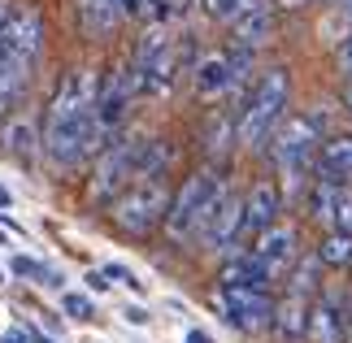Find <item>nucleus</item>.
<instances>
[{
    "label": "nucleus",
    "mask_w": 352,
    "mask_h": 343,
    "mask_svg": "<svg viewBox=\"0 0 352 343\" xmlns=\"http://www.w3.org/2000/svg\"><path fill=\"white\" fill-rule=\"evenodd\" d=\"M96 91H100L96 70H70L61 78V87L52 91L44 131H39V153L57 170H78L109 144L96 131Z\"/></svg>",
    "instance_id": "f257e3e1"
},
{
    "label": "nucleus",
    "mask_w": 352,
    "mask_h": 343,
    "mask_svg": "<svg viewBox=\"0 0 352 343\" xmlns=\"http://www.w3.org/2000/svg\"><path fill=\"white\" fill-rule=\"evenodd\" d=\"M287 100H292V74L283 65H270V70L252 83V91L239 100L235 113V144L256 153L265 148V140L274 135V126L287 118Z\"/></svg>",
    "instance_id": "f03ea898"
},
{
    "label": "nucleus",
    "mask_w": 352,
    "mask_h": 343,
    "mask_svg": "<svg viewBox=\"0 0 352 343\" xmlns=\"http://www.w3.org/2000/svg\"><path fill=\"white\" fill-rule=\"evenodd\" d=\"M318 144H322V118L318 113H296V118H283L274 135L265 140L270 148V161L283 178V200L296 196L305 187V174L314 170V157H318Z\"/></svg>",
    "instance_id": "7ed1b4c3"
},
{
    "label": "nucleus",
    "mask_w": 352,
    "mask_h": 343,
    "mask_svg": "<svg viewBox=\"0 0 352 343\" xmlns=\"http://www.w3.org/2000/svg\"><path fill=\"white\" fill-rule=\"evenodd\" d=\"M166 209H170L166 174H140L109 200V222L131 239H148L166 222Z\"/></svg>",
    "instance_id": "20e7f679"
},
{
    "label": "nucleus",
    "mask_w": 352,
    "mask_h": 343,
    "mask_svg": "<svg viewBox=\"0 0 352 343\" xmlns=\"http://www.w3.org/2000/svg\"><path fill=\"white\" fill-rule=\"evenodd\" d=\"M131 65H135V74H140V96L161 100V96L174 91V83H179V74H183V48H179V39H170L166 22H153L140 35Z\"/></svg>",
    "instance_id": "39448f33"
},
{
    "label": "nucleus",
    "mask_w": 352,
    "mask_h": 343,
    "mask_svg": "<svg viewBox=\"0 0 352 343\" xmlns=\"http://www.w3.org/2000/svg\"><path fill=\"white\" fill-rule=\"evenodd\" d=\"M222 187L226 183H222L218 170H196V174L183 178L179 191H170V209H166V222H161L170 243H196L200 226H205V217H209Z\"/></svg>",
    "instance_id": "423d86ee"
},
{
    "label": "nucleus",
    "mask_w": 352,
    "mask_h": 343,
    "mask_svg": "<svg viewBox=\"0 0 352 343\" xmlns=\"http://www.w3.org/2000/svg\"><path fill=\"white\" fill-rule=\"evenodd\" d=\"M135 166H140V140L118 131L113 140L96 153V166H91V183H87L91 204H109L118 191L135 178Z\"/></svg>",
    "instance_id": "0eeeda50"
},
{
    "label": "nucleus",
    "mask_w": 352,
    "mask_h": 343,
    "mask_svg": "<svg viewBox=\"0 0 352 343\" xmlns=\"http://www.w3.org/2000/svg\"><path fill=\"white\" fill-rule=\"evenodd\" d=\"M248 70H252V48L231 44L226 52H209L192 65V91L200 100H222L248 78Z\"/></svg>",
    "instance_id": "6e6552de"
},
{
    "label": "nucleus",
    "mask_w": 352,
    "mask_h": 343,
    "mask_svg": "<svg viewBox=\"0 0 352 343\" xmlns=\"http://www.w3.org/2000/svg\"><path fill=\"white\" fill-rule=\"evenodd\" d=\"M140 96V74L131 61H118L109 74H100V91H96V131L104 140H113L122 131V122L131 113V100Z\"/></svg>",
    "instance_id": "1a4fd4ad"
},
{
    "label": "nucleus",
    "mask_w": 352,
    "mask_h": 343,
    "mask_svg": "<svg viewBox=\"0 0 352 343\" xmlns=\"http://www.w3.org/2000/svg\"><path fill=\"white\" fill-rule=\"evenodd\" d=\"M213 256H231L243 248V196L235 187H222L218 200H213V209L205 217V226H200L196 235Z\"/></svg>",
    "instance_id": "9d476101"
},
{
    "label": "nucleus",
    "mask_w": 352,
    "mask_h": 343,
    "mask_svg": "<svg viewBox=\"0 0 352 343\" xmlns=\"http://www.w3.org/2000/svg\"><path fill=\"white\" fill-rule=\"evenodd\" d=\"M213 305L222 309V318L243 335H256V331H270V313H274V300L270 291H256V287H231V283H218V296Z\"/></svg>",
    "instance_id": "9b49d317"
},
{
    "label": "nucleus",
    "mask_w": 352,
    "mask_h": 343,
    "mask_svg": "<svg viewBox=\"0 0 352 343\" xmlns=\"http://www.w3.org/2000/svg\"><path fill=\"white\" fill-rule=\"evenodd\" d=\"M44 44H48L44 18H39L31 5H13L5 26H0V57H18V61L35 65L44 57Z\"/></svg>",
    "instance_id": "f8f14e48"
},
{
    "label": "nucleus",
    "mask_w": 352,
    "mask_h": 343,
    "mask_svg": "<svg viewBox=\"0 0 352 343\" xmlns=\"http://www.w3.org/2000/svg\"><path fill=\"white\" fill-rule=\"evenodd\" d=\"M296 243H300V239H296V226L278 217L274 226H265L261 235L252 239V248H248V252H252L256 265L265 269V278L278 287L283 278H287V269L296 265V256H300V248H296Z\"/></svg>",
    "instance_id": "ddd939ff"
},
{
    "label": "nucleus",
    "mask_w": 352,
    "mask_h": 343,
    "mask_svg": "<svg viewBox=\"0 0 352 343\" xmlns=\"http://www.w3.org/2000/svg\"><path fill=\"white\" fill-rule=\"evenodd\" d=\"M283 187L270 183V178H261V183L248 187V196H243V239H256L265 226H274L283 217Z\"/></svg>",
    "instance_id": "4468645a"
},
{
    "label": "nucleus",
    "mask_w": 352,
    "mask_h": 343,
    "mask_svg": "<svg viewBox=\"0 0 352 343\" xmlns=\"http://www.w3.org/2000/svg\"><path fill=\"white\" fill-rule=\"evenodd\" d=\"M344 331H348V300L318 296L314 305H309L305 339L309 343H344Z\"/></svg>",
    "instance_id": "2eb2a0df"
},
{
    "label": "nucleus",
    "mask_w": 352,
    "mask_h": 343,
    "mask_svg": "<svg viewBox=\"0 0 352 343\" xmlns=\"http://www.w3.org/2000/svg\"><path fill=\"white\" fill-rule=\"evenodd\" d=\"M309 296L283 291L274 300V313H270V331L278 335V343H305V326H309Z\"/></svg>",
    "instance_id": "dca6fc26"
},
{
    "label": "nucleus",
    "mask_w": 352,
    "mask_h": 343,
    "mask_svg": "<svg viewBox=\"0 0 352 343\" xmlns=\"http://www.w3.org/2000/svg\"><path fill=\"white\" fill-rule=\"evenodd\" d=\"M314 174L331 178V183H348L352 178V135H331V140L318 144Z\"/></svg>",
    "instance_id": "f3484780"
},
{
    "label": "nucleus",
    "mask_w": 352,
    "mask_h": 343,
    "mask_svg": "<svg viewBox=\"0 0 352 343\" xmlns=\"http://www.w3.org/2000/svg\"><path fill=\"white\" fill-rule=\"evenodd\" d=\"M122 22H126V9H122V0H78V26H83L87 39L113 35Z\"/></svg>",
    "instance_id": "a211bd4d"
},
{
    "label": "nucleus",
    "mask_w": 352,
    "mask_h": 343,
    "mask_svg": "<svg viewBox=\"0 0 352 343\" xmlns=\"http://www.w3.org/2000/svg\"><path fill=\"white\" fill-rule=\"evenodd\" d=\"M31 61H18V57H0V122L13 118V109L22 104L26 87H31Z\"/></svg>",
    "instance_id": "6ab92c4d"
},
{
    "label": "nucleus",
    "mask_w": 352,
    "mask_h": 343,
    "mask_svg": "<svg viewBox=\"0 0 352 343\" xmlns=\"http://www.w3.org/2000/svg\"><path fill=\"white\" fill-rule=\"evenodd\" d=\"M274 35V9H270V0H261L256 9H248V13H239V18L231 22V39L239 48H261L265 39Z\"/></svg>",
    "instance_id": "aec40b11"
},
{
    "label": "nucleus",
    "mask_w": 352,
    "mask_h": 343,
    "mask_svg": "<svg viewBox=\"0 0 352 343\" xmlns=\"http://www.w3.org/2000/svg\"><path fill=\"white\" fill-rule=\"evenodd\" d=\"M218 283H231V287H256V291H270V283L265 278V269L252 261V252H231V256H222V274H218Z\"/></svg>",
    "instance_id": "412c9836"
},
{
    "label": "nucleus",
    "mask_w": 352,
    "mask_h": 343,
    "mask_svg": "<svg viewBox=\"0 0 352 343\" xmlns=\"http://www.w3.org/2000/svg\"><path fill=\"white\" fill-rule=\"evenodd\" d=\"M0 144H5L9 157H18V161H26V166H31L35 153H39V131H35V122H26V118L9 122L5 135H0Z\"/></svg>",
    "instance_id": "4be33fe9"
},
{
    "label": "nucleus",
    "mask_w": 352,
    "mask_h": 343,
    "mask_svg": "<svg viewBox=\"0 0 352 343\" xmlns=\"http://www.w3.org/2000/svg\"><path fill=\"white\" fill-rule=\"evenodd\" d=\"M340 191H344V183H331V178H314V187H309V213H314V222H322L327 230H331L335 204H340Z\"/></svg>",
    "instance_id": "5701e85b"
},
{
    "label": "nucleus",
    "mask_w": 352,
    "mask_h": 343,
    "mask_svg": "<svg viewBox=\"0 0 352 343\" xmlns=\"http://www.w3.org/2000/svg\"><path fill=\"white\" fill-rule=\"evenodd\" d=\"M327 269H352V235L348 230H327V239L314 252Z\"/></svg>",
    "instance_id": "b1692460"
},
{
    "label": "nucleus",
    "mask_w": 352,
    "mask_h": 343,
    "mask_svg": "<svg viewBox=\"0 0 352 343\" xmlns=\"http://www.w3.org/2000/svg\"><path fill=\"white\" fill-rule=\"evenodd\" d=\"M235 113H239V109H226V113H213L209 118V126H205L209 157H218V153H226V148L235 144Z\"/></svg>",
    "instance_id": "393cba45"
},
{
    "label": "nucleus",
    "mask_w": 352,
    "mask_h": 343,
    "mask_svg": "<svg viewBox=\"0 0 352 343\" xmlns=\"http://www.w3.org/2000/svg\"><path fill=\"white\" fill-rule=\"evenodd\" d=\"M256 5H261V0H200V9H205L213 22H226V26H231L239 13L256 9Z\"/></svg>",
    "instance_id": "a878e982"
},
{
    "label": "nucleus",
    "mask_w": 352,
    "mask_h": 343,
    "mask_svg": "<svg viewBox=\"0 0 352 343\" xmlns=\"http://www.w3.org/2000/svg\"><path fill=\"white\" fill-rule=\"evenodd\" d=\"M9 269L22 274V278H39L44 287H61V274L48 269V265H39V261H31V256H9Z\"/></svg>",
    "instance_id": "bb28decb"
},
{
    "label": "nucleus",
    "mask_w": 352,
    "mask_h": 343,
    "mask_svg": "<svg viewBox=\"0 0 352 343\" xmlns=\"http://www.w3.org/2000/svg\"><path fill=\"white\" fill-rule=\"evenodd\" d=\"M61 309H65V318H74V322H91V318H96V305H91L87 296H78V291H65Z\"/></svg>",
    "instance_id": "cd10ccee"
},
{
    "label": "nucleus",
    "mask_w": 352,
    "mask_h": 343,
    "mask_svg": "<svg viewBox=\"0 0 352 343\" xmlns=\"http://www.w3.org/2000/svg\"><path fill=\"white\" fill-rule=\"evenodd\" d=\"M331 230H348V235H352V191H348V183H344V191H340V204H335Z\"/></svg>",
    "instance_id": "c85d7f7f"
},
{
    "label": "nucleus",
    "mask_w": 352,
    "mask_h": 343,
    "mask_svg": "<svg viewBox=\"0 0 352 343\" xmlns=\"http://www.w3.org/2000/svg\"><path fill=\"white\" fill-rule=\"evenodd\" d=\"M104 278H118V283H126L131 291H144V283L135 278V274H131L126 265H104Z\"/></svg>",
    "instance_id": "c756f323"
},
{
    "label": "nucleus",
    "mask_w": 352,
    "mask_h": 343,
    "mask_svg": "<svg viewBox=\"0 0 352 343\" xmlns=\"http://www.w3.org/2000/svg\"><path fill=\"white\" fill-rule=\"evenodd\" d=\"M348 18H352V9H348ZM340 65H344V74H348V83H352V26H348V35H344V44H340Z\"/></svg>",
    "instance_id": "7c9ffc66"
},
{
    "label": "nucleus",
    "mask_w": 352,
    "mask_h": 343,
    "mask_svg": "<svg viewBox=\"0 0 352 343\" xmlns=\"http://www.w3.org/2000/svg\"><path fill=\"white\" fill-rule=\"evenodd\" d=\"M126 322H131V326H148V322H153V318H148V309H140V305H131V309H126Z\"/></svg>",
    "instance_id": "2f4dec72"
},
{
    "label": "nucleus",
    "mask_w": 352,
    "mask_h": 343,
    "mask_svg": "<svg viewBox=\"0 0 352 343\" xmlns=\"http://www.w3.org/2000/svg\"><path fill=\"white\" fill-rule=\"evenodd\" d=\"M0 343H31V335L18 331V326H9V331H0Z\"/></svg>",
    "instance_id": "473e14b6"
},
{
    "label": "nucleus",
    "mask_w": 352,
    "mask_h": 343,
    "mask_svg": "<svg viewBox=\"0 0 352 343\" xmlns=\"http://www.w3.org/2000/svg\"><path fill=\"white\" fill-rule=\"evenodd\" d=\"M87 287H91V291H109V278H104V269H91V274H87Z\"/></svg>",
    "instance_id": "72a5a7b5"
},
{
    "label": "nucleus",
    "mask_w": 352,
    "mask_h": 343,
    "mask_svg": "<svg viewBox=\"0 0 352 343\" xmlns=\"http://www.w3.org/2000/svg\"><path fill=\"white\" fill-rule=\"evenodd\" d=\"M183 343H213V335H209V331H200V326H192V331L183 335Z\"/></svg>",
    "instance_id": "f704fd0d"
},
{
    "label": "nucleus",
    "mask_w": 352,
    "mask_h": 343,
    "mask_svg": "<svg viewBox=\"0 0 352 343\" xmlns=\"http://www.w3.org/2000/svg\"><path fill=\"white\" fill-rule=\"evenodd\" d=\"M9 209H13V191L0 183V213H9Z\"/></svg>",
    "instance_id": "c9c22d12"
},
{
    "label": "nucleus",
    "mask_w": 352,
    "mask_h": 343,
    "mask_svg": "<svg viewBox=\"0 0 352 343\" xmlns=\"http://www.w3.org/2000/svg\"><path fill=\"white\" fill-rule=\"evenodd\" d=\"M9 9H13L9 0H0V26H5V18H9Z\"/></svg>",
    "instance_id": "e433bc0d"
},
{
    "label": "nucleus",
    "mask_w": 352,
    "mask_h": 343,
    "mask_svg": "<svg viewBox=\"0 0 352 343\" xmlns=\"http://www.w3.org/2000/svg\"><path fill=\"white\" fill-rule=\"evenodd\" d=\"M344 343H352V305H348V331H344Z\"/></svg>",
    "instance_id": "4c0bfd02"
},
{
    "label": "nucleus",
    "mask_w": 352,
    "mask_h": 343,
    "mask_svg": "<svg viewBox=\"0 0 352 343\" xmlns=\"http://www.w3.org/2000/svg\"><path fill=\"white\" fill-rule=\"evenodd\" d=\"M344 104H348V109H352V83H348V87H344Z\"/></svg>",
    "instance_id": "58836bf2"
},
{
    "label": "nucleus",
    "mask_w": 352,
    "mask_h": 343,
    "mask_svg": "<svg viewBox=\"0 0 352 343\" xmlns=\"http://www.w3.org/2000/svg\"><path fill=\"white\" fill-rule=\"evenodd\" d=\"M278 5H287V9H300V0H278Z\"/></svg>",
    "instance_id": "ea45409f"
}]
</instances>
